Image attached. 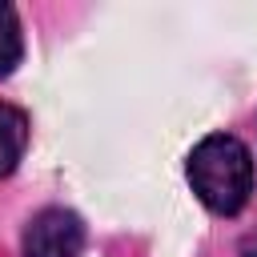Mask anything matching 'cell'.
Segmentation results:
<instances>
[{
  "label": "cell",
  "mask_w": 257,
  "mask_h": 257,
  "mask_svg": "<svg viewBox=\"0 0 257 257\" xmlns=\"http://www.w3.org/2000/svg\"><path fill=\"white\" fill-rule=\"evenodd\" d=\"M84 225L72 209H40L24 229V257H80Z\"/></svg>",
  "instance_id": "obj_2"
},
{
  "label": "cell",
  "mask_w": 257,
  "mask_h": 257,
  "mask_svg": "<svg viewBox=\"0 0 257 257\" xmlns=\"http://www.w3.org/2000/svg\"><path fill=\"white\" fill-rule=\"evenodd\" d=\"M24 56V36H20V16L12 4H0V76H8Z\"/></svg>",
  "instance_id": "obj_4"
},
{
  "label": "cell",
  "mask_w": 257,
  "mask_h": 257,
  "mask_svg": "<svg viewBox=\"0 0 257 257\" xmlns=\"http://www.w3.org/2000/svg\"><path fill=\"white\" fill-rule=\"evenodd\" d=\"M185 177L209 213L233 217L245 209L253 193V153L233 133H209L205 141L193 145L185 161Z\"/></svg>",
  "instance_id": "obj_1"
},
{
  "label": "cell",
  "mask_w": 257,
  "mask_h": 257,
  "mask_svg": "<svg viewBox=\"0 0 257 257\" xmlns=\"http://www.w3.org/2000/svg\"><path fill=\"white\" fill-rule=\"evenodd\" d=\"M28 149V116L24 108L0 100V177H8Z\"/></svg>",
  "instance_id": "obj_3"
},
{
  "label": "cell",
  "mask_w": 257,
  "mask_h": 257,
  "mask_svg": "<svg viewBox=\"0 0 257 257\" xmlns=\"http://www.w3.org/2000/svg\"><path fill=\"white\" fill-rule=\"evenodd\" d=\"M237 257H257V233L241 237V249H237Z\"/></svg>",
  "instance_id": "obj_5"
}]
</instances>
